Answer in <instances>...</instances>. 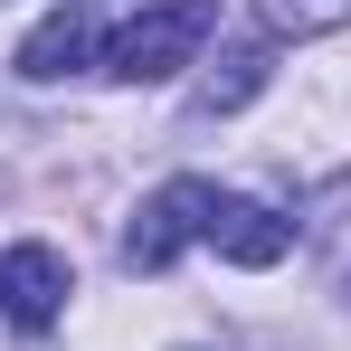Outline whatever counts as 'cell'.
<instances>
[{"mask_svg": "<svg viewBox=\"0 0 351 351\" xmlns=\"http://www.w3.org/2000/svg\"><path fill=\"white\" fill-rule=\"evenodd\" d=\"M209 247H219L228 266H276V256L294 247V219H276L266 199H237V190H228L219 219H209Z\"/></svg>", "mask_w": 351, "mask_h": 351, "instance_id": "5", "label": "cell"}, {"mask_svg": "<svg viewBox=\"0 0 351 351\" xmlns=\"http://www.w3.org/2000/svg\"><path fill=\"white\" fill-rule=\"evenodd\" d=\"M209 29H219V0H152V10H133V19L114 29L105 76H123V86H162V76H180V66H199Z\"/></svg>", "mask_w": 351, "mask_h": 351, "instance_id": "1", "label": "cell"}, {"mask_svg": "<svg viewBox=\"0 0 351 351\" xmlns=\"http://www.w3.org/2000/svg\"><path fill=\"white\" fill-rule=\"evenodd\" d=\"M95 38H105L95 10L66 0V10H48V19L19 38V76H29V86H58V76H76V66H95Z\"/></svg>", "mask_w": 351, "mask_h": 351, "instance_id": "4", "label": "cell"}, {"mask_svg": "<svg viewBox=\"0 0 351 351\" xmlns=\"http://www.w3.org/2000/svg\"><path fill=\"white\" fill-rule=\"evenodd\" d=\"M0 313H10L19 332H48L66 313V256L58 247H38V237H29V247H0Z\"/></svg>", "mask_w": 351, "mask_h": 351, "instance_id": "3", "label": "cell"}, {"mask_svg": "<svg viewBox=\"0 0 351 351\" xmlns=\"http://www.w3.org/2000/svg\"><path fill=\"white\" fill-rule=\"evenodd\" d=\"M256 10H266L276 38H323V29H342V19H351V0H256Z\"/></svg>", "mask_w": 351, "mask_h": 351, "instance_id": "7", "label": "cell"}, {"mask_svg": "<svg viewBox=\"0 0 351 351\" xmlns=\"http://www.w3.org/2000/svg\"><path fill=\"white\" fill-rule=\"evenodd\" d=\"M219 180H199V171H180V180H162L143 209H133V228H123V266L133 276H162L190 237H209V219H219Z\"/></svg>", "mask_w": 351, "mask_h": 351, "instance_id": "2", "label": "cell"}, {"mask_svg": "<svg viewBox=\"0 0 351 351\" xmlns=\"http://www.w3.org/2000/svg\"><path fill=\"white\" fill-rule=\"evenodd\" d=\"M276 76V48L266 38H237V48H219V66L199 76V95H190V114H237L256 86Z\"/></svg>", "mask_w": 351, "mask_h": 351, "instance_id": "6", "label": "cell"}]
</instances>
